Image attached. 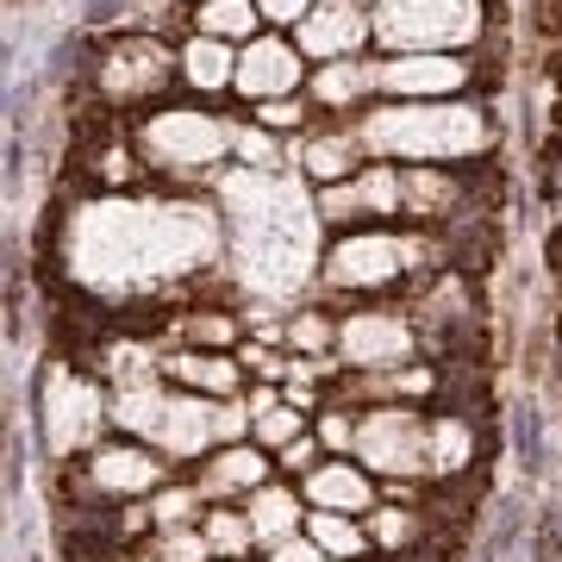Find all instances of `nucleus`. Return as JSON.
<instances>
[{
    "mask_svg": "<svg viewBox=\"0 0 562 562\" xmlns=\"http://www.w3.org/2000/svg\"><path fill=\"white\" fill-rule=\"evenodd\" d=\"M57 262L76 301L94 306L106 331H157L188 294L225 288L232 232L213 194L176 188H76L57 206Z\"/></svg>",
    "mask_w": 562,
    "mask_h": 562,
    "instance_id": "obj_1",
    "label": "nucleus"
},
{
    "mask_svg": "<svg viewBox=\"0 0 562 562\" xmlns=\"http://www.w3.org/2000/svg\"><path fill=\"white\" fill-rule=\"evenodd\" d=\"M213 201L225 206V232H232L225 281L257 288V294L319 281L325 225H319V206H313V188L301 181V169H288V176L232 169L213 188Z\"/></svg>",
    "mask_w": 562,
    "mask_h": 562,
    "instance_id": "obj_2",
    "label": "nucleus"
},
{
    "mask_svg": "<svg viewBox=\"0 0 562 562\" xmlns=\"http://www.w3.org/2000/svg\"><path fill=\"white\" fill-rule=\"evenodd\" d=\"M357 125L369 162H394V169H482L501 150V113L469 94V101H375Z\"/></svg>",
    "mask_w": 562,
    "mask_h": 562,
    "instance_id": "obj_3",
    "label": "nucleus"
},
{
    "mask_svg": "<svg viewBox=\"0 0 562 562\" xmlns=\"http://www.w3.org/2000/svg\"><path fill=\"white\" fill-rule=\"evenodd\" d=\"M450 262L443 232H419V225H357V232H331L319 257V288L331 306L357 301H406L419 281H431Z\"/></svg>",
    "mask_w": 562,
    "mask_h": 562,
    "instance_id": "obj_4",
    "label": "nucleus"
},
{
    "mask_svg": "<svg viewBox=\"0 0 562 562\" xmlns=\"http://www.w3.org/2000/svg\"><path fill=\"white\" fill-rule=\"evenodd\" d=\"M125 138L138 150L150 188H176V194H213L232 162H238V113L213 101H162L157 113L125 125Z\"/></svg>",
    "mask_w": 562,
    "mask_h": 562,
    "instance_id": "obj_5",
    "label": "nucleus"
},
{
    "mask_svg": "<svg viewBox=\"0 0 562 562\" xmlns=\"http://www.w3.org/2000/svg\"><path fill=\"white\" fill-rule=\"evenodd\" d=\"M76 94H81V113H101V120H120V125L157 113L162 101L181 94L176 38H162V32H113V38H94V57H88V76H81Z\"/></svg>",
    "mask_w": 562,
    "mask_h": 562,
    "instance_id": "obj_6",
    "label": "nucleus"
},
{
    "mask_svg": "<svg viewBox=\"0 0 562 562\" xmlns=\"http://www.w3.org/2000/svg\"><path fill=\"white\" fill-rule=\"evenodd\" d=\"M32 425L50 462H81L94 443L113 438V387L94 362L50 357L32 375Z\"/></svg>",
    "mask_w": 562,
    "mask_h": 562,
    "instance_id": "obj_7",
    "label": "nucleus"
},
{
    "mask_svg": "<svg viewBox=\"0 0 562 562\" xmlns=\"http://www.w3.org/2000/svg\"><path fill=\"white\" fill-rule=\"evenodd\" d=\"M494 38V0H382L375 7V57L443 50L482 57Z\"/></svg>",
    "mask_w": 562,
    "mask_h": 562,
    "instance_id": "obj_8",
    "label": "nucleus"
},
{
    "mask_svg": "<svg viewBox=\"0 0 562 562\" xmlns=\"http://www.w3.org/2000/svg\"><path fill=\"white\" fill-rule=\"evenodd\" d=\"M338 362L350 375H394L425 357V331L406 301H357L338 306Z\"/></svg>",
    "mask_w": 562,
    "mask_h": 562,
    "instance_id": "obj_9",
    "label": "nucleus"
},
{
    "mask_svg": "<svg viewBox=\"0 0 562 562\" xmlns=\"http://www.w3.org/2000/svg\"><path fill=\"white\" fill-rule=\"evenodd\" d=\"M357 462L382 487H431V406H357Z\"/></svg>",
    "mask_w": 562,
    "mask_h": 562,
    "instance_id": "obj_10",
    "label": "nucleus"
},
{
    "mask_svg": "<svg viewBox=\"0 0 562 562\" xmlns=\"http://www.w3.org/2000/svg\"><path fill=\"white\" fill-rule=\"evenodd\" d=\"M176 475L181 469L162 457L157 443H138V438H125V431H113L106 443H94V450L81 457V482H88V494H94V501H113V506L150 501V494H162Z\"/></svg>",
    "mask_w": 562,
    "mask_h": 562,
    "instance_id": "obj_11",
    "label": "nucleus"
},
{
    "mask_svg": "<svg viewBox=\"0 0 562 562\" xmlns=\"http://www.w3.org/2000/svg\"><path fill=\"white\" fill-rule=\"evenodd\" d=\"M375 88L382 101H469L482 94V57H443V50H406V57H375Z\"/></svg>",
    "mask_w": 562,
    "mask_h": 562,
    "instance_id": "obj_12",
    "label": "nucleus"
},
{
    "mask_svg": "<svg viewBox=\"0 0 562 562\" xmlns=\"http://www.w3.org/2000/svg\"><path fill=\"white\" fill-rule=\"evenodd\" d=\"M325 238L331 232H357V225H406V188L394 162H362L338 188H313Z\"/></svg>",
    "mask_w": 562,
    "mask_h": 562,
    "instance_id": "obj_13",
    "label": "nucleus"
},
{
    "mask_svg": "<svg viewBox=\"0 0 562 562\" xmlns=\"http://www.w3.org/2000/svg\"><path fill=\"white\" fill-rule=\"evenodd\" d=\"M306 76H313V63L294 44V32H262V38H250L238 50L232 101H238V113H250L262 101H288V94H306Z\"/></svg>",
    "mask_w": 562,
    "mask_h": 562,
    "instance_id": "obj_14",
    "label": "nucleus"
},
{
    "mask_svg": "<svg viewBox=\"0 0 562 562\" xmlns=\"http://www.w3.org/2000/svg\"><path fill=\"white\" fill-rule=\"evenodd\" d=\"M294 44L306 50V63L375 57V7H362V0H319L301 20Z\"/></svg>",
    "mask_w": 562,
    "mask_h": 562,
    "instance_id": "obj_15",
    "label": "nucleus"
},
{
    "mask_svg": "<svg viewBox=\"0 0 562 562\" xmlns=\"http://www.w3.org/2000/svg\"><path fill=\"white\" fill-rule=\"evenodd\" d=\"M482 450H487L482 413H469V406H431V487L475 482Z\"/></svg>",
    "mask_w": 562,
    "mask_h": 562,
    "instance_id": "obj_16",
    "label": "nucleus"
},
{
    "mask_svg": "<svg viewBox=\"0 0 562 562\" xmlns=\"http://www.w3.org/2000/svg\"><path fill=\"white\" fill-rule=\"evenodd\" d=\"M306 101L319 106V120H362L382 101L375 88V57H344V63H313L306 76Z\"/></svg>",
    "mask_w": 562,
    "mask_h": 562,
    "instance_id": "obj_17",
    "label": "nucleus"
},
{
    "mask_svg": "<svg viewBox=\"0 0 562 562\" xmlns=\"http://www.w3.org/2000/svg\"><path fill=\"white\" fill-rule=\"evenodd\" d=\"M362 162H369V150H362L350 120H319L301 144H294V169H301L306 188H338V181L357 176Z\"/></svg>",
    "mask_w": 562,
    "mask_h": 562,
    "instance_id": "obj_18",
    "label": "nucleus"
},
{
    "mask_svg": "<svg viewBox=\"0 0 562 562\" xmlns=\"http://www.w3.org/2000/svg\"><path fill=\"white\" fill-rule=\"evenodd\" d=\"M188 475L201 482V494L213 506H238V501H250L262 482H276L281 469L262 443H225V450H213V457H206L201 469H188Z\"/></svg>",
    "mask_w": 562,
    "mask_h": 562,
    "instance_id": "obj_19",
    "label": "nucleus"
},
{
    "mask_svg": "<svg viewBox=\"0 0 562 562\" xmlns=\"http://www.w3.org/2000/svg\"><path fill=\"white\" fill-rule=\"evenodd\" d=\"M301 494H306L313 513H350V519H369V513L382 506V482H375L357 457H325L301 482Z\"/></svg>",
    "mask_w": 562,
    "mask_h": 562,
    "instance_id": "obj_20",
    "label": "nucleus"
},
{
    "mask_svg": "<svg viewBox=\"0 0 562 562\" xmlns=\"http://www.w3.org/2000/svg\"><path fill=\"white\" fill-rule=\"evenodd\" d=\"M176 57H181V94L188 101H213V106L232 101V88H238V44L206 38V32H181Z\"/></svg>",
    "mask_w": 562,
    "mask_h": 562,
    "instance_id": "obj_21",
    "label": "nucleus"
},
{
    "mask_svg": "<svg viewBox=\"0 0 562 562\" xmlns=\"http://www.w3.org/2000/svg\"><path fill=\"white\" fill-rule=\"evenodd\" d=\"M162 382L188 387V394H206V401H244L250 394V375H244L238 350H169L162 357Z\"/></svg>",
    "mask_w": 562,
    "mask_h": 562,
    "instance_id": "obj_22",
    "label": "nucleus"
},
{
    "mask_svg": "<svg viewBox=\"0 0 562 562\" xmlns=\"http://www.w3.org/2000/svg\"><path fill=\"white\" fill-rule=\"evenodd\" d=\"M250 338V319H238L232 306L220 301H188L169 313V325H162V344L169 350H238V344Z\"/></svg>",
    "mask_w": 562,
    "mask_h": 562,
    "instance_id": "obj_23",
    "label": "nucleus"
},
{
    "mask_svg": "<svg viewBox=\"0 0 562 562\" xmlns=\"http://www.w3.org/2000/svg\"><path fill=\"white\" fill-rule=\"evenodd\" d=\"M244 506V519H250V531H257V543L269 550V543H281V538H294V531H306V494H301V482H288V475H276V482H262L250 501H238Z\"/></svg>",
    "mask_w": 562,
    "mask_h": 562,
    "instance_id": "obj_24",
    "label": "nucleus"
},
{
    "mask_svg": "<svg viewBox=\"0 0 562 562\" xmlns=\"http://www.w3.org/2000/svg\"><path fill=\"white\" fill-rule=\"evenodd\" d=\"M362 525H369V543H375V557L382 562L419 557L425 543H431V531H438V519H431L425 506H406V501H382Z\"/></svg>",
    "mask_w": 562,
    "mask_h": 562,
    "instance_id": "obj_25",
    "label": "nucleus"
},
{
    "mask_svg": "<svg viewBox=\"0 0 562 562\" xmlns=\"http://www.w3.org/2000/svg\"><path fill=\"white\" fill-rule=\"evenodd\" d=\"M244 401H250V443H262L269 457L313 431V419H306L301 406L281 401V387H257V382H250V394H244Z\"/></svg>",
    "mask_w": 562,
    "mask_h": 562,
    "instance_id": "obj_26",
    "label": "nucleus"
},
{
    "mask_svg": "<svg viewBox=\"0 0 562 562\" xmlns=\"http://www.w3.org/2000/svg\"><path fill=\"white\" fill-rule=\"evenodd\" d=\"M188 32H206V38H225V44H250V38H262L269 25H262V13H257V0H194L188 7Z\"/></svg>",
    "mask_w": 562,
    "mask_h": 562,
    "instance_id": "obj_27",
    "label": "nucleus"
},
{
    "mask_svg": "<svg viewBox=\"0 0 562 562\" xmlns=\"http://www.w3.org/2000/svg\"><path fill=\"white\" fill-rule=\"evenodd\" d=\"M232 169H250V176H288L294 169V144L276 138L269 125H257L250 113H238V162Z\"/></svg>",
    "mask_w": 562,
    "mask_h": 562,
    "instance_id": "obj_28",
    "label": "nucleus"
},
{
    "mask_svg": "<svg viewBox=\"0 0 562 562\" xmlns=\"http://www.w3.org/2000/svg\"><path fill=\"white\" fill-rule=\"evenodd\" d=\"M306 538L319 543L331 562H362V557H375V543H369V525L350 519V513H306Z\"/></svg>",
    "mask_w": 562,
    "mask_h": 562,
    "instance_id": "obj_29",
    "label": "nucleus"
},
{
    "mask_svg": "<svg viewBox=\"0 0 562 562\" xmlns=\"http://www.w3.org/2000/svg\"><path fill=\"white\" fill-rule=\"evenodd\" d=\"M281 350L288 357H338V313L325 306H301L281 319Z\"/></svg>",
    "mask_w": 562,
    "mask_h": 562,
    "instance_id": "obj_30",
    "label": "nucleus"
},
{
    "mask_svg": "<svg viewBox=\"0 0 562 562\" xmlns=\"http://www.w3.org/2000/svg\"><path fill=\"white\" fill-rule=\"evenodd\" d=\"M201 531H206V543H213V557H225V562L262 557V543H257V531H250V519H244V506H206Z\"/></svg>",
    "mask_w": 562,
    "mask_h": 562,
    "instance_id": "obj_31",
    "label": "nucleus"
},
{
    "mask_svg": "<svg viewBox=\"0 0 562 562\" xmlns=\"http://www.w3.org/2000/svg\"><path fill=\"white\" fill-rule=\"evenodd\" d=\"M506 438H513V457H519L525 475H543V469H550V438H543L538 401H519L506 413Z\"/></svg>",
    "mask_w": 562,
    "mask_h": 562,
    "instance_id": "obj_32",
    "label": "nucleus"
},
{
    "mask_svg": "<svg viewBox=\"0 0 562 562\" xmlns=\"http://www.w3.org/2000/svg\"><path fill=\"white\" fill-rule=\"evenodd\" d=\"M250 120H257V125H269L276 138L301 144L306 132L319 125V106L306 101V94H288V101H262V106H250Z\"/></svg>",
    "mask_w": 562,
    "mask_h": 562,
    "instance_id": "obj_33",
    "label": "nucleus"
},
{
    "mask_svg": "<svg viewBox=\"0 0 562 562\" xmlns=\"http://www.w3.org/2000/svg\"><path fill=\"white\" fill-rule=\"evenodd\" d=\"M313 438L325 443V457H357V406H325L313 419Z\"/></svg>",
    "mask_w": 562,
    "mask_h": 562,
    "instance_id": "obj_34",
    "label": "nucleus"
},
{
    "mask_svg": "<svg viewBox=\"0 0 562 562\" xmlns=\"http://www.w3.org/2000/svg\"><path fill=\"white\" fill-rule=\"evenodd\" d=\"M157 562H213V543H206L201 525H181V531H157L150 538Z\"/></svg>",
    "mask_w": 562,
    "mask_h": 562,
    "instance_id": "obj_35",
    "label": "nucleus"
},
{
    "mask_svg": "<svg viewBox=\"0 0 562 562\" xmlns=\"http://www.w3.org/2000/svg\"><path fill=\"white\" fill-rule=\"evenodd\" d=\"M525 543H531V562H562V506H543Z\"/></svg>",
    "mask_w": 562,
    "mask_h": 562,
    "instance_id": "obj_36",
    "label": "nucleus"
},
{
    "mask_svg": "<svg viewBox=\"0 0 562 562\" xmlns=\"http://www.w3.org/2000/svg\"><path fill=\"white\" fill-rule=\"evenodd\" d=\"M319 462H325V443L313 438V431H306V438H294L288 450H276V469L288 475V482H306V475H313Z\"/></svg>",
    "mask_w": 562,
    "mask_h": 562,
    "instance_id": "obj_37",
    "label": "nucleus"
},
{
    "mask_svg": "<svg viewBox=\"0 0 562 562\" xmlns=\"http://www.w3.org/2000/svg\"><path fill=\"white\" fill-rule=\"evenodd\" d=\"M25 462H32V443H25L20 425L7 419V506H20L25 494Z\"/></svg>",
    "mask_w": 562,
    "mask_h": 562,
    "instance_id": "obj_38",
    "label": "nucleus"
},
{
    "mask_svg": "<svg viewBox=\"0 0 562 562\" xmlns=\"http://www.w3.org/2000/svg\"><path fill=\"white\" fill-rule=\"evenodd\" d=\"M313 7H319V0H257V13H262L269 32H301V20Z\"/></svg>",
    "mask_w": 562,
    "mask_h": 562,
    "instance_id": "obj_39",
    "label": "nucleus"
},
{
    "mask_svg": "<svg viewBox=\"0 0 562 562\" xmlns=\"http://www.w3.org/2000/svg\"><path fill=\"white\" fill-rule=\"evenodd\" d=\"M262 562H331V557H325V550L306 538V531H294V538L269 543V550H262Z\"/></svg>",
    "mask_w": 562,
    "mask_h": 562,
    "instance_id": "obj_40",
    "label": "nucleus"
},
{
    "mask_svg": "<svg viewBox=\"0 0 562 562\" xmlns=\"http://www.w3.org/2000/svg\"><path fill=\"white\" fill-rule=\"evenodd\" d=\"M543 201H550V213L562 220V150L550 157V169H543Z\"/></svg>",
    "mask_w": 562,
    "mask_h": 562,
    "instance_id": "obj_41",
    "label": "nucleus"
},
{
    "mask_svg": "<svg viewBox=\"0 0 562 562\" xmlns=\"http://www.w3.org/2000/svg\"><path fill=\"white\" fill-rule=\"evenodd\" d=\"M550 269H557V281H562V225H557V238H550Z\"/></svg>",
    "mask_w": 562,
    "mask_h": 562,
    "instance_id": "obj_42",
    "label": "nucleus"
},
{
    "mask_svg": "<svg viewBox=\"0 0 562 562\" xmlns=\"http://www.w3.org/2000/svg\"><path fill=\"white\" fill-rule=\"evenodd\" d=\"M125 562H157V550H150V543H144V550H132V557Z\"/></svg>",
    "mask_w": 562,
    "mask_h": 562,
    "instance_id": "obj_43",
    "label": "nucleus"
},
{
    "mask_svg": "<svg viewBox=\"0 0 562 562\" xmlns=\"http://www.w3.org/2000/svg\"><path fill=\"white\" fill-rule=\"evenodd\" d=\"M557 63H562V38H557Z\"/></svg>",
    "mask_w": 562,
    "mask_h": 562,
    "instance_id": "obj_44",
    "label": "nucleus"
},
{
    "mask_svg": "<svg viewBox=\"0 0 562 562\" xmlns=\"http://www.w3.org/2000/svg\"><path fill=\"white\" fill-rule=\"evenodd\" d=\"M362 7H382V0H362Z\"/></svg>",
    "mask_w": 562,
    "mask_h": 562,
    "instance_id": "obj_45",
    "label": "nucleus"
},
{
    "mask_svg": "<svg viewBox=\"0 0 562 562\" xmlns=\"http://www.w3.org/2000/svg\"><path fill=\"white\" fill-rule=\"evenodd\" d=\"M362 562H382V557H362Z\"/></svg>",
    "mask_w": 562,
    "mask_h": 562,
    "instance_id": "obj_46",
    "label": "nucleus"
},
{
    "mask_svg": "<svg viewBox=\"0 0 562 562\" xmlns=\"http://www.w3.org/2000/svg\"><path fill=\"white\" fill-rule=\"evenodd\" d=\"M181 7H194V0H181Z\"/></svg>",
    "mask_w": 562,
    "mask_h": 562,
    "instance_id": "obj_47",
    "label": "nucleus"
},
{
    "mask_svg": "<svg viewBox=\"0 0 562 562\" xmlns=\"http://www.w3.org/2000/svg\"><path fill=\"white\" fill-rule=\"evenodd\" d=\"M557 338H562V325H557Z\"/></svg>",
    "mask_w": 562,
    "mask_h": 562,
    "instance_id": "obj_48",
    "label": "nucleus"
},
{
    "mask_svg": "<svg viewBox=\"0 0 562 562\" xmlns=\"http://www.w3.org/2000/svg\"><path fill=\"white\" fill-rule=\"evenodd\" d=\"M213 562H225V557H213Z\"/></svg>",
    "mask_w": 562,
    "mask_h": 562,
    "instance_id": "obj_49",
    "label": "nucleus"
}]
</instances>
